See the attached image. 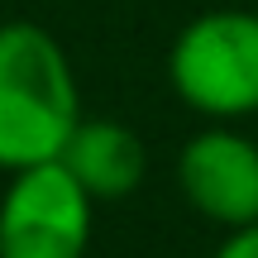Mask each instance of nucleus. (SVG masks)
Wrapping results in <instances>:
<instances>
[{
	"label": "nucleus",
	"instance_id": "1",
	"mask_svg": "<svg viewBox=\"0 0 258 258\" xmlns=\"http://www.w3.org/2000/svg\"><path fill=\"white\" fill-rule=\"evenodd\" d=\"M82 124V91L67 48L43 24H0V172L53 163Z\"/></svg>",
	"mask_w": 258,
	"mask_h": 258
},
{
	"label": "nucleus",
	"instance_id": "2",
	"mask_svg": "<svg viewBox=\"0 0 258 258\" xmlns=\"http://www.w3.org/2000/svg\"><path fill=\"white\" fill-rule=\"evenodd\" d=\"M177 101L211 124L258 115V10H206L167 48Z\"/></svg>",
	"mask_w": 258,
	"mask_h": 258
},
{
	"label": "nucleus",
	"instance_id": "3",
	"mask_svg": "<svg viewBox=\"0 0 258 258\" xmlns=\"http://www.w3.org/2000/svg\"><path fill=\"white\" fill-rule=\"evenodd\" d=\"M91 230L96 201L57 158L10 172L0 191V258H86Z\"/></svg>",
	"mask_w": 258,
	"mask_h": 258
},
{
	"label": "nucleus",
	"instance_id": "4",
	"mask_svg": "<svg viewBox=\"0 0 258 258\" xmlns=\"http://www.w3.org/2000/svg\"><path fill=\"white\" fill-rule=\"evenodd\" d=\"M182 201L220 230L258 220V144L234 124H206L177 153Z\"/></svg>",
	"mask_w": 258,
	"mask_h": 258
},
{
	"label": "nucleus",
	"instance_id": "5",
	"mask_svg": "<svg viewBox=\"0 0 258 258\" xmlns=\"http://www.w3.org/2000/svg\"><path fill=\"white\" fill-rule=\"evenodd\" d=\"M57 163L77 177L91 201H120V196H134L148 177V148L144 139L134 134L120 120H86L72 129V139L62 144Z\"/></svg>",
	"mask_w": 258,
	"mask_h": 258
},
{
	"label": "nucleus",
	"instance_id": "6",
	"mask_svg": "<svg viewBox=\"0 0 258 258\" xmlns=\"http://www.w3.org/2000/svg\"><path fill=\"white\" fill-rule=\"evenodd\" d=\"M211 258H258V220L244 225V230H225L220 249H215Z\"/></svg>",
	"mask_w": 258,
	"mask_h": 258
}]
</instances>
